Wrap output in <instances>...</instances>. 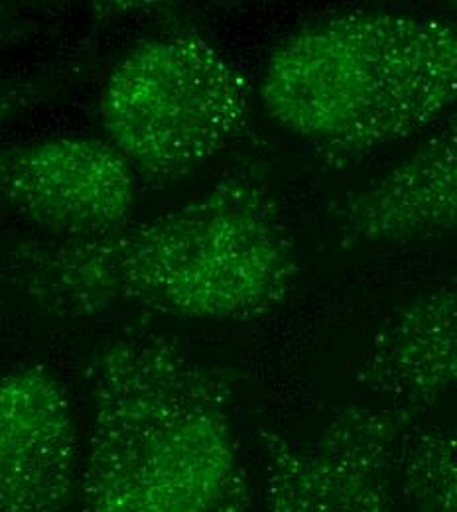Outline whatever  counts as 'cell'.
Segmentation results:
<instances>
[{
    "label": "cell",
    "mask_w": 457,
    "mask_h": 512,
    "mask_svg": "<svg viewBox=\"0 0 457 512\" xmlns=\"http://www.w3.org/2000/svg\"><path fill=\"white\" fill-rule=\"evenodd\" d=\"M345 247H402L457 237V115L365 186L329 205Z\"/></svg>",
    "instance_id": "ba28073f"
},
{
    "label": "cell",
    "mask_w": 457,
    "mask_h": 512,
    "mask_svg": "<svg viewBox=\"0 0 457 512\" xmlns=\"http://www.w3.org/2000/svg\"><path fill=\"white\" fill-rule=\"evenodd\" d=\"M81 471L64 384L42 365L8 371L0 383V512H66Z\"/></svg>",
    "instance_id": "52a82bcc"
},
{
    "label": "cell",
    "mask_w": 457,
    "mask_h": 512,
    "mask_svg": "<svg viewBox=\"0 0 457 512\" xmlns=\"http://www.w3.org/2000/svg\"><path fill=\"white\" fill-rule=\"evenodd\" d=\"M398 491L412 512H457V418L416 420L400 453Z\"/></svg>",
    "instance_id": "30bf717a"
},
{
    "label": "cell",
    "mask_w": 457,
    "mask_h": 512,
    "mask_svg": "<svg viewBox=\"0 0 457 512\" xmlns=\"http://www.w3.org/2000/svg\"><path fill=\"white\" fill-rule=\"evenodd\" d=\"M261 97L329 160L363 158L457 111V20L355 10L306 24L272 50Z\"/></svg>",
    "instance_id": "3957f363"
},
{
    "label": "cell",
    "mask_w": 457,
    "mask_h": 512,
    "mask_svg": "<svg viewBox=\"0 0 457 512\" xmlns=\"http://www.w3.org/2000/svg\"><path fill=\"white\" fill-rule=\"evenodd\" d=\"M101 125L134 174L170 184L227 148L249 121V85L196 32L146 38L111 69Z\"/></svg>",
    "instance_id": "277c9868"
},
{
    "label": "cell",
    "mask_w": 457,
    "mask_h": 512,
    "mask_svg": "<svg viewBox=\"0 0 457 512\" xmlns=\"http://www.w3.org/2000/svg\"><path fill=\"white\" fill-rule=\"evenodd\" d=\"M215 512H251V491H249V477L243 471L237 479L233 491L229 493L227 501Z\"/></svg>",
    "instance_id": "8fae6325"
},
{
    "label": "cell",
    "mask_w": 457,
    "mask_h": 512,
    "mask_svg": "<svg viewBox=\"0 0 457 512\" xmlns=\"http://www.w3.org/2000/svg\"><path fill=\"white\" fill-rule=\"evenodd\" d=\"M416 410L385 402L337 410L312 440L261 430L264 512H392Z\"/></svg>",
    "instance_id": "5b68a950"
},
{
    "label": "cell",
    "mask_w": 457,
    "mask_h": 512,
    "mask_svg": "<svg viewBox=\"0 0 457 512\" xmlns=\"http://www.w3.org/2000/svg\"><path fill=\"white\" fill-rule=\"evenodd\" d=\"M83 512H215L245 471L233 390L160 333H131L89 363Z\"/></svg>",
    "instance_id": "7a4b0ae2"
},
{
    "label": "cell",
    "mask_w": 457,
    "mask_h": 512,
    "mask_svg": "<svg viewBox=\"0 0 457 512\" xmlns=\"http://www.w3.org/2000/svg\"><path fill=\"white\" fill-rule=\"evenodd\" d=\"M359 381L377 400L420 412L457 396V278L394 308L371 335Z\"/></svg>",
    "instance_id": "9c48e42d"
},
{
    "label": "cell",
    "mask_w": 457,
    "mask_h": 512,
    "mask_svg": "<svg viewBox=\"0 0 457 512\" xmlns=\"http://www.w3.org/2000/svg\"><path fill=\"white\" fill-rule=\"evenodd\" d=\"M6 205L54 239H95L129 225L136 174L109 142L56 136L0 158Z\"/></svg>",
    "instance_id": "8992f818"
},
{
    "label": "cell",
    "mask_w": 457,
    "mask_h": 512,
    "mask_svg": "<svg viewBox=\"0 0 457 512\" xmlns=\"http://www.w3.org/2000/svg\"><path fill=\"white\" fill-rule=\"evenodd\" d=\"M4 272L38 312L60 320L138 306L184 320L255 321L288 300L300 264L268 186L233 176L105 237L24 241Z\"/></svg>",
    "instance_id": "6da1fadb"
}]
</instances>
